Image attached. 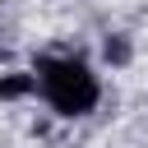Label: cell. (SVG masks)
Listing matches in <instances>:
<instances>
[{"label":"cell","instance_id":"1","mask_svg":"<svg viewBox=\"0 0 148 148\" xmlns=\"http://www.w3.org/2000/svg\"><path fill=\"white\" fill-rule=\"evenodd\" d=\"M42 88H46L51 106H56V111H65V116H79V111H88V106L97 102V79H92L83 65H74V60L46 65Z\"/></svg>","mask_w":148,"mask_h":148},{"label":"cell","instance_id":"2","mask_svg":"<svg viewBox=\"0 0 148 148\" xmlns=\"http://www.w3.org/2000/svg\"><path fill=\"white\" fill-rule=\"evenodd\" d=\"M32 88V79H5L0 83V97H18V92H28Z\"/></svg>","mask_w":148,"mask_h":148}]
</instances>
